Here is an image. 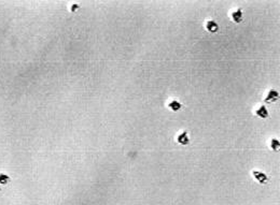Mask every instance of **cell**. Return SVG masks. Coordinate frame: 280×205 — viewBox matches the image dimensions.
Segmentation results:
<instances>
[{
  "instance_id": "6da1fadb",
  "label": "cell",
  "mask_w": 280,
  "mask_h": 205,
  "mask_svg": "<svg viewBox=\"0 0 280 205\" xmlns=\"http://www.w3.org/2000/svg\"><path fill=\"white\" fill-rule=\"evenodd\" d=\"M278 97H279V95H278V93H277L276 90H270V93H268V96H267V98L265 99V102H267V103L274 102V101H276V100L278 99Z\"/></svg>"
},
{
  "instance_id": "7a4b0ae2",
  "label": "cell",
  "mask_w": 280,
  "mask_h": 205,
  "mask_svg": "<svg viewBox=\"0 0 280 205\" xmlns=\"http://www.w3.org/2000/svg\"><path fill=\"white\" fill-rule=\"evenodd\" d=\"M206 28H207V30H208V31H210V32H216V31H218V30H219L218 24H216V22H213V21L207 22Z\"/></svg>"
},
{
  "instance_id": "3957f363",
  "label": "cell",
  "mask_w": 280,
  "mask_h": 205,
  "mask_svg": "<svg viewBox=\"0 0 280 205\" xmlns=\"http://www.w3.org/2000/svg\"><path fill=\"white\" fill-rule=\"evenodd\" d=\"M190 142L189 140V136H187V132L184 131L182 134H180V136H178V143L182 144V145H187Z\"/></svg>"
},
{
  "instance_id": "277c9868",
  "label": "cell",
  "mask_w": 280,
  "mask_h": 205,
  "mask_svg": "<svg viewBox=\"0 0 280 205\" xmlns=\"http://www.w3.org/2000/svg\"><path fill=\"white\" fill-rule=\"evenodd\" d=\"M257 116L261 117V118H263V119L267 118V117H268V113H267V111H266L265 106L262 105L261 108H260L259 110L257 111Z\"/></svg>"
},
{
  "instance_id": "5b68a950",
  "label": "cell",
  "mask_w": 280,
  "mask_h": 205,
  "mask_svg": "<svg viewBox=\"0 0 280 205\" xmlns=\"http://www.w3.org/2000/svg\"><path fill=\"white\" fill-rule=\"evenodd\" d=\"M232 17H233V19L236 22V23H240V22L242 21V12L240 9H238L236 12H234L233 14H232Z\"/></svg>"
},
{
  "instance_id": "8992f818",
  "label": "cell",
  "mask_w": 280,
  "mask_h": 205,
  "mask_svg": "<svg viewBox=\"0 0 280 205\" xmlns=\"http://www.w3.org/2000/svg\"><path fill=\"white\" fill-rule=\"evenodd\" d=\"M169 108H172V111H178L179 108H181V104L179 103V102H177V101H172V102H170L169 103Z\"/></svg>"
},
{
  "instance_id": "52a82bcc",
  "label": "cell",
  "mask_w": 280,
  "mask_h": 205,
  "mask_svg": "<svg viewBox=\"0 0 280 205\" xmlns=\"http://www.w3.org/2000/svg\"><path fill=\"white\" fill-rule=\"evenodd\" d=\"M253 174H254V176H255V177H257V179H259L261 183L266 182V179H267V178H266V176L264 175V174H262V173H257V172H254Z\"/></svg>"
},
{
  "instance_id": "ba28073f",
  "label": "cell",
  "mask_w": 280,
  "mask_h": 205,
  "mask_svg": "<svg viewBox=\"0 0 280 205\" xmlns=\"http://www.w3.org/2000/svg\"><path fill=\"white\" fill-rule=\"evenodd\" d=\"M272 143H273V148H274V149H276V147H277V148L279 147V146H278V145H279V142H278V141H276L275 139L272 141Z\"/></svg>"
}]
</instances>
